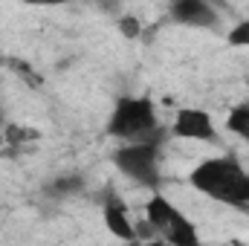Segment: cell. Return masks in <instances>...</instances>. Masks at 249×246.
Here are the masks:
<instances>
[{"mask_svg":"<svg viewBox=\"0 0 249 246\" xmlns=\"http://www.w3.org/2000/svg\"><path fill=\"white\" fill-rule=\"evenodd\" d=\"M188 183L200 194L232 206V209H249V171L235 157H212L203 159L191 174Z\"/></svg>","mask_w":249,"mask_h":246,"instance_id":"obj_1","label":"cell"},{"mask_svg":"<svg viewBox=\"0 0 249 246\" xmlns=\"http://www.w3.org/2000/svg\"><path fill=\"white\" fill-rule=\"evenodd\" d=\"M107 136L119 139V142H162L165 130L157 119V107L151 99L145 96H122L116 99L107 124H105Z\"/></svg>","mask_w":249,"mask_h":246,"instance_id":"obj_2","label":"cell"},{"mask_svg":"<svg viewBox=\"0 0 249 246\" xmlns=\"http://www.w3.org/2000/svg\"><path fill=\"white\" fill-rule=\"evenodd\" d=\"M113 165L119 168V174L142 188H157L162 180L157 142H122V148L113 151Z\"/></svg>","mask_w":249,"mask_h":246,"instance_id":"obj_3","label":"cell"},{"mask_svg":"<svg viewBox=\"0 0 249 246\" xmlns=\"http://www.w3.org/2000/svg\"><path fill=\"white\" fill-rule=\"evenodd\" d=\"M145 214H148V220L154 223V229H157L160 241H165V244L197 246V241H200V238H197L194 223L188 220L186 214L171 203V200H165L162 194H154V197L148 200Z\"/></svg>","mask_w":249,"mask_h":246,"instance_id":"obj_4","label":"cell"},{"mask_svg":"<svg viewBox=\"0 0 249 246\" xmlns=\"http://www.w3.org/2000/svg\"><path fill=\"white\" fill-rule=\"evenodd\" d=\"M168 18L180 26H194V29H217L220 26L217 3H212V0H171Z\"/></svg>","mask_w":249,"mask_h":246,"instance_id":"obj_5","label":"cell"},{"mask_svg":"<svg viewBox=\"0 0 249 246\" xmlns=\"http://www.w3.org/2000/svg\"><path fill=\"white\" fill-rule=\"evenodd\" d=\"M171 136L191 139V142H212L214 139V122L200 107H180L171 122Z\"/></svg>","mask_w":249,"mask_h":246,"instance_id":"obj_6","label":"cell"},{"mask_svg":"<svg viewBox=\"0 0 249 246\" xmlns=\"http://www.w3.org/2000/svg\"><path fill=\"white\" fill-rule=\"evenodd\" d=\"M102 214H105V223H107V229H110V235H113V238L127 241V244H136L133 220H130V214H127L124 203L116 197V194H110V200H105V203H102Z\"/></svg>","mask_w":249,"mask_h":246,"instance_id":"obj_7","label":"cell"},{"mask_svg":"<svg viewBox=\"0 0 249 246\" xmlns=\"http://www.w3.org/2000/svg\"><path fill=\"white\" fill-rule=\"evenodd\" d=\"M84 191V177L81 174H58L50 183H44V194L53 200H67Z\"/></svg>","mask_w":249,"mask_h":246,"instance_id":"obj_8","label":"cell"},{"mask_svg":"<svg viewBox=\"0 0 249 246\" xmlns=\"http://www.w3.org/2000/svg\"><path fill=\"white\" fill-rule=\"evenodd\" d=\"M226 127H229L235 136H241L244 142H249V102L235 105V107L229 110V116H226Z\"/></svg>","mask_w":249,"mask_h":246,"instance_id":"obj_9","label":"cell"},{"mask_svg":"<svg viewBox=\"0 0 249 246\" xmlns=\"http://www.w3.org/2000/svg\"><path fill=\"white\" fill-rule=\"evenodd\" d=\"M41 133L35 127H23V124H6V142L9 145H23V142H32L38 139Z\"/></svg>","mask_w":249,"mask_h":246,"instance_id":"obj_10","label":"cell"},{"mask_svg":"<svg viewBox=\"0 0 249 246\" xmlns=\"http://www.w3.org/2000/svg\"><path fill=\"white\" fill-rule=\"evenodd\" d=\"M226 44L229 47H247L249 50V18H244L241 23H235L226 35Z\"/></svg>","mask_w":249,"mask_h":246,"instance_id":"obj_11","label":"cell"},{"mask_svg":"<svg viewBox=\"0 0 249 246\" xmlns=\"http://www.w3.org/2000/svg\"><path fill=\"white\" fill-rule=\"evenodd\" d=\"M119 32H122L127 41H139L142 38V23L136 15H122L119 18Z\"/></svg>","mask_w":249,"mask_h":246,"instance_id":"obj_12","label":"cell"},{"mask_svg":"<svg viewBox=\"0 0 249 246\" xmlns=\"http://www.w3.org/2000/svg\"><path fill=\"white\" fill-rule=\"evenodd\" d=\"M6 64H9L12 70H18V72H20V75H23V78H26V81H29L32 87H41V75H38V72H35V70L29 67V64H23L20 58H9Z\"/></svg>","mask_w":249,"mask_h":246,"instance_id":"obj_13","label":"cell"},{"mask_svg":"<svg viewBox=\"0 0 249 246\" xmlns=\"http://www.w3.org/2000/svg\"><path fill=\"white\" fill-rule=\"evenodd\" d=\"M20 3H26V6H64L70 0H20Z\"/></svg>","mask_w":249,"mask_h":246,"instance_id":"obj_14","label":"cell"},{"mask_svg":"<svg viewBox=\"0 0 249 246\" xmlns=\"http://www.w3.org/2000/svg\"><path fill=\"white\" fill-rule=\"evenodd\" d=\"M212 3H217V6H220V9H226V3H223V0H212Z\"/></svg>","mask_w":249,"mask_h":246,"instance_id":"obj_15","label":"cell"},{"mask_svg":"<svg viewBox=\"0 0 249 246\" xmlns=\"http://www.w3.org/2000/svg\"><path fill=\"white\" fill-rule=\"evenodd\" d=\"M3 122H6V119H3V105H0V127H3Z\"/></svg>","mask_w":249,"mask_h":246,"instance_id":"obj_16","label":"cell"}]
</instances>
